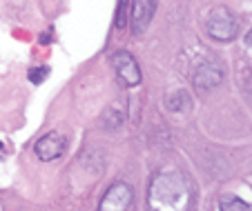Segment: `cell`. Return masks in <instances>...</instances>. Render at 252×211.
<instances>
[{
    "label": "cell",
    "instance_id": "6da1fadb",
    "mask_svg": "<svg viewBox=\"0 0 252 211\" xmlns=\"http://www.w3.org/2000/svg\"><path fill=\"white\" fill-rule=\"evenodd\" d=\"M150 209L154 211H186L196 202L192 183L179 171H161L154 176L148 191Z\"/></svg>",
    "mask_w": 252,
    "mask_h": 211
},
{
    "label": "cell",
    "instance_id": "7a4b0ae2",
    "mask_svg": "<svg viewBox=\"0 0 252 211\" xmlns=\"http://www.w3.org/2000/svg\"><path fill=\"white\" fill-rule=\"evenodd\" d=\"M208 33L219 42H230L239 33V20L225 7H217L208 16Z\"/></svg>",
    "mask_w": 252,
    "mask_h": 211
},
{
    "label": "cell",
    "instance_id": "3957f363",
    "mask_svg": "<svg viewBox=\"0 0 252 211\" xmlns=\"http://www.w3.org/2000/svg\"><path fill=\"white\" fill-rule=\"evenodd\" d=\"M132 187L125 183H116L105 191L103 200H100V211H125L132 207Z\"/></svg>",
    "mask_w": 252,
    "mask_h": 211
},
{
    "label": "cell",
    "instance_id": "277c9868",
    "mask_svg": "<svg viewBox=\"0 0 252 211\" xmlns=\"http://www.w3.org/2000/svg\"><path fill=\"white\" fill-rule=\"evenodd\" d=\"M112 67H114L119 80L127 87H136L141 82V67L136 65V60L127 52H116L112 56Z\"/></svg>",
    "mask_w": 252,
    "mask_h": 211
},
{
    "label": "cell",
    "instance_id": "5b68a950",
    "mask_svg": "<svg viewBox=\"0 0 252 211\" xmlns=\"http://www.w3.org/2000/svg\"><path fill=\"white\" fill-rule=\"evenodd\" d=\"M157 11V0H134L132 2V31L134 36H141L148 29L150 20Z\"/></svg>",
    "mask_w": 252,
    "mask_h": 211
},
{
    "label": "cell",
    "instance_id": "8992f818",
    "mask_svg": "<svg viewBox=\"0 0 252 211\" xmlns=\"http://www.w3.org/2000/svg\"><path fill=\"white\" fill-rule=\"evenodd\" d=\"M65 145H67V140L61 133H47V136H43L36 142V156L40 160H45V162L56 160L65 154Z\"/></svg>",
    "mask_w": 252,
    "mask_h": 211
},
{
    "label": "cell",
    "instance_id": "52a82bcc",
    "mask_svg": "<svg viewBox=\"0 0 252 211\" xmlns=\"http://www.w3.org/2000/svg\"><path fill=\"white\" fill-rule=\"evenodd\" d=\"M221 80H223V71H221V67H217V65H201L199 69L194 71L192 82H194V89L196 91H210V89H214V87H219Z\"/></svg>",
    "mask_w": 252,
    "mask_h": 211
},
{
    "label": "cell",
    "instance_id": "ba28073f",
    "mask_svg": "<svg viewBox=\"0 0 252 211\" xmlns=\"http://www.w3.org/2000/svg\"><path fill=\"white\" fill-rule=\"evenodd\" d=\"M165 105L172 111H186V109L190 107V96H188L186 91H174V94H170L165 98Z\"/></svg>",
    "mask_w": 252,
    "mask_h": 211
},
{
    "label": "cell",
    "instance_id": "9c48e42d",
    "mask_svg": "<svg viewBox=\"0 0 252 211\" xmlns=\"http://www.w3.org/2000/svg\"><path fill=\"white\" fill-rule=\"evenodd\" d=\"M250 209V205L234 196H228V198H221V211H246Z\"/></svg>",
    "mask_w": 252,
    "mask_h": 211
},
{
    "label": "cell",
    "instance_id": "30bf717a",
    "mask_svg": "<svg viewBox=\"0 0 252 211\" xmlns=\"http://www.w3.org/2000/svg\"><path fill=\"white\" fill-rule=\"evenodd\" d=\"M125 9H127V0H119V11H116V27L123 29L125 27Z\"/></svg>",
    "mask_w": 252,
    "mask_h": 211
},
{
    "label": "cell",
    "instance_id": "8fae6325",
    "mask_svg": "<svg viewBox=\"0 0 252 211\" xmlns=\"http://www.w3.org/2000/svg\"><path fill=\"white\" fill-rule=\"evenodd\" d=\"M45 78H47V69H45V67L32 69V74H29V80H32V82H43Z\"/></svg>",
    "mask_w": 252,
    "mask_h": 211
},
{
    "label": "cell",
    "instance_id": "7c38bea8",
    "mask_svg": "<svg viewBox=\"0 0 252 211\" xmlns=\"http://www.w3.org/2000/svg\"><path fill=\"white\" fill-rule=\"evenodd\" d=\"M246 45H248V47H252V29L248 31V36H246Z\"/></svg>",
    "mask_w": 252,
    "mask_h": 211
}]
</instances>
